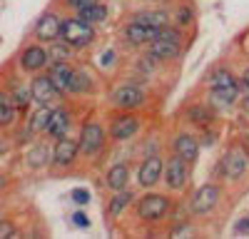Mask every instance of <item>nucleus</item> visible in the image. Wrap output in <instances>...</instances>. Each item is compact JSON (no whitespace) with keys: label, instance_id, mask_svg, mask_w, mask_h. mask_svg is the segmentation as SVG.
<instances>
[{"label":"nucleus","instance_id":"1","mask_svg":"<svg viewBox=\"0 0 249 239\" xmlns=\"http://www.w3.org/2000/svg\"><path fill=\"white\" fill-rule=\"evenodd\" d=\"M62 40H65L68 45L72 48H85L92 43V37H95V30L90 28L88 20H80V17H70L62 23V30H60Z\"/></svg>","mask_w":249,"mask_h":239},{"label":"nucleus","instance_id":"2","mask_svg":"<svg viewBox=\"0 0 249 239\" xmlns=\"http://www.w3.org/2000/svg\"><path fill=\"white\" fill-rule=\"evenodd\" d=\"M187 174H190V172H187V159H184V157L175 154V157L167 159V165H164V179H167V185H170L172 189L184 187Z\"/></svg>","mask_w":249,"mask_h":239},{"label":"nucleus","instance_id":"3","mask_svg":"<svg viewBox=\"0 0 249 239\" xmlns=\"http://www.w3.org/2000/svg\"><path fill=\"white\" fill-rule=\"evenodd\" d=\"M102 142H105V132H102L100 125L90 122V125L82 127V132H80V150L85 154H95L102 147Z\"/></svg>","mask_w":249,"mask_h":239},{"label":"nucleus","instance_id":"4","mask_svg":"<svg viewBox=\"0 0 249 239\" xmlns=\"http://www.w3.org/2000/svg\"><path fill=\"white\" fill-rule=\"evenodd\" d=\"M217 202H219V189L214 185H204L192 197V212L195 214H204V212H210Z\"/></svg>","mask_w":249,"mask_h":239},{"label":"nucleus","instance_id":"5","mask_svg":"<svg viewBox=\"0 0 249 239\" xmlns=\"http://www.w3.org/2000/svg\"><path fill=\"white\" fill-rule=\"evenodd\" d=\"M249 167V157L242 147H234L230 150V154L224 157V174L230 177V179H239Z\"/></svg>","mask_w":249,"mask_h":239},{"label":"nucleus","instance_id":"6","mask_svg":"<svg viewBox=\"0 0 249 239\" xmlns=\"http://www.w3.org/2000/svg\"><path fill=\"white\" fill-rule=\"evenodd\" d=\"M60 30H62V23L57 20L55 13H45L35 23V37L37 40H45V43H53L55 37H60Z\"/></svg>","mask_w":249,"mask_h":239},{"label":"nucleus","instance_id":"7","mask_svg":"<svg viewBox=\"0 0 249 239\" xmlns=\"http://www.w3.org/2000/svg\"><path fill=\"white\" fill-rule=\"evenodd\" d=\"M77 150H80L77 142H72V139H68V137H57V145H55V150H53V162H55L57 167L72 165L75 157H77Z\"/></svg>","mask_w":249,"mask_h":239},{"label":"nucleus","instance_id":"8","mask_svg":"<svg viewBox=\"0 0 249 239\" xmlns=\"http://www.w3.org/2000/svg\"><path fill=\"white\" fill-rule=\"evenodd\" d=\"M137 212H140L142 219H160V217H164V212H167V199H164L162 194H147L140 202Z\"/></svg>","mask_w":249,"mask_h":239},{"label":"nucleus","instance_id":"9","mask_svg":"<svg viewBox=\"0 0 249 239\" xmlns=\"http://www.w3.org/2000/svg\"><path fill=\"white\" fill-rule=\"evenodd\" d=\"M115 105L117 107H124V110H130V107H140L144 102V92L135 85H122L115 90Z\"/></svg>","mask_w":249,"mask_h":239},{"label":"nucleus","instance_id":"10","mask_svg":"<svg viewBox=\"0 0 249 239\" xmlns=\"http://www.w3.org/2000/svg\"><path fill=\"white\" fill-rule=\"evenodd\" d=\"M124 37H127L132 45H142V43H152L155 37H160V30L137 20V23H130L127 28H124Z\"/></svg>","mask_w":249,"mask_h":239},{"label":"nucleus","instance_id":"11","mask_svg":"<svg viewBox=\"0 0 249 239\" xmlns=\"http://www.w3.org/2000/svg\"><path fill=\"white\" fill-rule=\"evenodd\" d=\"M30 92H33V100H37L40 105L50 102V100H55V97L60 95V90L55 87V83L50 80V75H48V77H35L33 85H30Z\"/></svg>","mask_w":249,"mask_h":239},{"label":"nucleus","instance_id":"12","mask_svg":"<svg viewBox=\"0 0 249 239\" xmlns=\"http://www.w3.org/2000/svg\"><path fill=\"white\" fill-rule=\"evenodd\" d=\"M50 60V55L40 48V45H30L23 50V55H20V65H23L28 72H35L40 68H45V63Z\"/></svg>","mask_w":249,"mask_h":239},{"label":"nucleus","instance_id":"13","mask_svg":"<svg viewBox=\"0 0 249 239\" xmlns=\"http://www.w3.org/2000/svg\"><path fill=\"white\" fill-rule=\"evenodd\" d=\"M162 174V159L160 157H150L144 159V165L140 167V185L142 187H152Z\"/></svg>","mask_w":249,"mask_h":239},{"label":"nucleus","instance_id":"14","mask_svg":"<svg viewBox=\"0 0 249 239\" xmlns=\"http://www.w3.org/2000/svg\"><path fill=\"white\" fill-rule=\"evenodd\" d=\"M72 75H75V70L62 60V63H55L53 65V70H50V80L55 83V87L60 90V92H65V90H70V83H72Z\"/></svg>","mask_w":249,"mask_h":239},{"label":"nucleus","instance_id":"15","mask_svg":"<svg viewBox=\"0 0 249 239\" xmlns=\"http://www.w3.org/2000/svg\"><path fill=\"white\" fill-rule=\"evenodd\" d=\"M150 52H152V57H160V60H172L179 55V43L167 40V37H155Z\"/></svg>","mask_w":249,"mask_h":239},{"label":"nucleus","instance_id":"16","mask_svg":"<svg viewBox=\"0 0 249 239\" xmlns=\"http://www.w3.org/2000/svg\"><path fill=\"white\" fill-rule=\"evenodd\" d=\"M137 127H140L137 120H135L132 115H124V117H117V120H115L110 135H112L115 139H127V137H132V135L137 132Z\"/></svg>","mask_w":249,"mask_h":239},{"label":"nucleus","instance_id":"17","mask_svg":"<svg viewBox=\"0 0 249 239\" xmlns=\"http://www.w3.org/2000/svg\"><path fill=\"white\" fill-rule=\"evenodd\" d=\"M175 152H177L179 157H184L187 162H192V159H197V154H199V145H197L195 137L179 135V137L175 139Z\"/></svg>","mask_w":249,"mask_h":239},{"label":"nucleus","instance_id":"18","mask_svg":"<svg viewBox=\"0 0 249 239\" xmlns=\"http://www.w3.org/2000/svg\"><path fill=\"white\" fill-rule=\"evenodd\" d=\"M70 127V115L65 110H53L50 115V125H48V135L53 137H62Z\"/></svg>","mask_w":249,"mask_h":239},{"label":"nucleus","instance_id":"19","mask_svg":"<svg viewBox=\"0 0 249 239\" xmlns=\"http://www.w3.org/2000/svg\"><path fill=\"white\" fill-rule=\"evenodd\" d=\"M127 179H130V172H127V167H124V165L110 167V172H107V185H110L112 189H124Z\"/></svg>","mask_w":249,"mask_h":239},{"label":"nucleus","instance_id":"20","mask_svg":"<svg viewBox=\"0 0 249 239\" xmlns=\"http://www.w3.org/2000/svg\"><path fill=\"white\" fill-rule=\"evenodd\" d=\"M50 154H53V152H50L45 145H35V147L28 152V165L35 167V170H37V167H45L50 159H53Z\"/></svg>","mask_w":249,"mask_h":239},{"label":"nucleus","instance_id":"21","mask_svg":"<svg viewBox=\"0 0 249 239\" xmlns=\"http://www.w3.org/2000/svg\"><path fill=\"white\" fill-rule=\"evenodd\" d=\"M50 115L53 110L50 107H40L33 117H30V132H48V125H50Z\"/></svg>","mask_w":249,"mask_h":239},{"label":"nucleus","instance_id":"22","mask_svg":"<svg viewBox=\"0 0 249 239\" xmlns=\"http://www.w3.org/2000/svg\"><path fill=\"white\" fill-rule=\"evenodd\" d=\"M15 102H13V97L5 95V92H0V125H10L13 120H15Z\"/></svg>","mask_w":249,"mask_h":239},{"label":"nucleus","instance_id":"23","mask_svg":"<svg viewBox=\"0 0 249 239\" xmlns=\"http://www.w3.org/2000/svg\"><path fill=\"white\" fill-rule=\"evenodd\" d=\"M80 15L85 17L88 23H97V20H105V17H107V10L102 8V5H97V3H92V5H88V8H82Z\"/></svg>","mask_w":249,"mask_h":239},{"label":"nucleus","instance_id":"24","mask_svg":"<svg viewBox=\"0 0 249 239\" xmlns=\"http://www.w3.org/2000/svg\"><path fill=\"white\" fill-rule=\"evenodd\" d=\"M30 100H33V92H30L28 87H23V85H15V92H13V102H15V107H18V110H28Z\"/></svg>","mask_w":249,"mask_h":239},{"label":"nucleus","instance_id":"25","mask_svg":"<svg viewBox=\"0 0 249 239\" xmlns=\"http://www.w3.org/2000/svg\"><path fill=\"white\" fill-rule=\"evenodd\" d=\"M90 75L85 72V70H75V75H72V83H70V90L72 92H85V90H90Z\"/></svg>","mask_w":249,"mask_h":239},{"label":"nucleus","instance_id":"26","mask_svg":"<svg viewBox=\"0 0 249 239\" xmlns=\"http://www.w3.org/2000/svg\"><path fill=\"white\" fill-rule=\"evenodd\" d=\"M70 48H72V45H68L65 40H62V43H55V45L48 50V55H50V60H55V63H62V60L70 57Z\"/></svg>","mask_w":249,"mask_h":239},{"label":"nucleus","instance_id":"27","mask_svg":"<svg viewBox=\"0 0 249 239\" xmlns=\"http://www.w3.org/2000/svg\"><path fill=\"white\" fill-rule=\"evenodd\" d=\"M130 199H132V194H130V192H120V194L112 199V202H110V214H112V217H117L124 207L130 205Z\"/></svg>","mask_w":249,"mask_h":239},{"label":"nucleus","instance_id":"28","mask_svg":"<svg viewBox=\"0 0 249 239\" xmlns=\"http://www.w3.org/2000/svg\"><path fill=\"white\" fill-rule=\"evenodd\" d=\"M234 95H237V90H232V87H214L212 90V97L217 100V102H224V105H232Z\"/></svg>","mask_w":249,"mask_h":239},{"label":"nucleus","instance_id":"29","mask_svg":"<svg viewBox=\"0 0 249 239\" xmlns=\"http://www.w3.org/2000/svg\"><path fill=\"white\" fill-rule=\"evenodd\" d=\"M214 87H232V90H237L234 77H232L230 72H217V75L212 77V90H214Z\"/></svg>","mask_w":249,"mask_h":239},{"label":"nucleus","instance_id":"30","mask_svg":"<svg viewBox=\"0 0 249 239\" xmlns=\"http://www.w3.org/2000/svg\"><path fill=\"white\" fill-rule=\"evenodd\" d=\"M70 197L75 199L77 205H88V202H90V192H88V189H82V187L72 189V192H70Z\"/></svg>","mask_w":249,"mask_h":239},{"label":"nucleus","instance_id":"31","mask_svg":"<svg viewBox=\"0 0 249 239\" xmlns=\"http://www.w3.org/2000/svg\"><path fill=\"white\" fill-rule=\"evenodd\" d=\"M192 120L199 122V125H204V122H210V112L202 110V107H192Z\"/></svg>","mask_w":249,"mask_h":239},{"label":"nucleus","instance_id":"32","mask_svg":"<svg viewBox=\"0 0 249 239\" xmlns=\"http://www.w3.org/2000/svg\"><path fill=\"white\" fill-rule=\"evenodd\" d=\"M72 224H75V227H85V229H88V227H90V219H88V214H85V212H75V214H72Z\"/></svg>","mask_w":249,"mask_h":239},{"label":"nucleus","instance_id":"33","mask_svg":"<svg viewBox=\"0 0 249 239\" xmlns=\"http://www.w3.org/2000/svg\"><path fill=\"white\" fill-rule=\"evenodd\" d=\"M3 237H18V232H15V227L10 224V222H0V239H3Z\"/></svg>","mask_w":249,"mask_h":239},{"label":"nucleus","instance_id":"34","mask_svg":"<svg viewBox=\"0 0 249 239\" xmlns=\"http://www.w3.org/2000/svg\"><path fill=\"white\" fill-rule=\"evenodd\" d=\"M160 37H167V40H175V43H177V40H179V33H177V30H172V28H167V25H164V28L160 30Z\"/></svg>","mask_w":249,"mask_h":239},{"label":"nucleus","instance_id":"35","mask_svg":"<svg viewBox=\"0 0 249 239\" xmlns=\"http://www.w3.org/2000/svg\"><path fill=\"white\" fill-rule=\"evenodd\" d=\"M177 20H179L182 25H190V23H192V10L182 8V10H179V17H177Z\"/></svg>","mask_w":249,"mask_h":239},{"label":"nucleus","instance_id":"36","mask_svg":"<svg viewBox=\"0 0 249 239\" xmlns=\"http://www.w3.org/2000/svg\"><path fill=\"white\" fill-rule=\"evenodd\" d=\"M95 0H70V5H75L77 10H82V8H88V5H92Z\"/></svg>","mask_w":249,"mask_h":239},{"label":"nucleus","instance_id":"37","mask_svg":"<svg viewBox=\"0 0 249 239\" xmlns=\"http://www.w3.org/2000/svg\"><path fill=\"white\" fill-rule=\"evenodd\" d=\"M234 229H237V232H249V219H239Z\"/></svg>","mask_w":249,"mask_h":239},{"label":"nucleus","instance_id":"38","mask_svg":"<svg viewBox=\"0 0 249 239\" xmlns=\"http://www.w3.org/2000/svg\"><path fill=\"white\" fill-rule=\"evenodd\" d=\"M244 85H247V87H249V68H247V70H244Z\"/></svg>","mask_w":249,"mask_h":239},{"label":"nucleus","instance_id":"39","mask_svg":"<svg viewBox=\"0 0 249 239\" xmlns=\"http://www.w3.org/2000/svg\"><path fill=\"white\" fill-rule=\"evenodd\" d=\"M3 187H5V177H3V174H0V189H3Z\"/></svg>","mask_w":249,"mask_h":239},{"label":"nucleus","instance_id":"40","mask_svg":"<svg viewBox=\"0 0 249 239\" xmlns=\"http://www.w3.org/2000/svg\"><path fill=\"white\" fill-rule=\"evenodd\" d=\"M0 222H3V217H0Z\"/></svg>","mask_w":249,"mask_h":239}]
</instances>
